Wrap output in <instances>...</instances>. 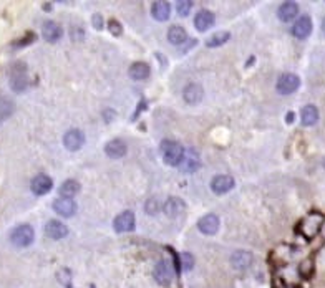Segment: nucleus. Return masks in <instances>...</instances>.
I'll list each match as a JSON object with an SVG mask.
<instances>
[{
    "instance_id": "f257e3e1",
    "label": "nucleus",
    "mask_w": 325,
    "mask_h": 288,
    "mask_svg": "<svg viewBox=\"0 0 325 288\" xmlns=\"http://www.w3.org/2000/svg\"><path fill=\"white\" fill-rule=\"evenodd\" d=\"M160 149H161V156L164 159L166 164H169V166H179L181 159H183V154H184V149L179 143L171 141V139H164V141L161 143Z\"/></svg>"
},
{
    "instance_id": "f03ea898",
    "label": "nucleus",
    "mask_w": 325,
    "mask_h": 288,
    "mask_svg": "<svg viewBox=\"0 0 325 288\" xmlns=\"http://www.w3.org/2000/svg\"><path fill=\"white\" fill-rule=\"evenodd\" d=\"M322 223H324V217L320 216V214L314 212L299 223V232L302 233L305 238H312L315 237V233H319Z\"/></svg>"
},
{
    "instance_id": "7ed1b4c3",
    "label": "nucleus",
    "mask_w": 325,
    "mask_h": 288,
    "mask_svg": "<svg viewBox=\"0 0 325 288\" xmlns=\"http://www.w3.org/2000/svg\"><path fill=\"white\" fill-rule=\"evenodd\" d=\"M10 86L15 93H23L28 86V76L25 73V65L17 63L15 67L12 68V74H10Z\"/></svg>"
},
{
    "instance_id": "20e7f679",
    "label": "nucleus",
    "mask_w": 325,
    "mask_h": 288,
    "mask_svg": "<svg viewBox=\"0 0 325 288\" xmlns=\"http://www.w3.org/2000/svg\"><path fill=\"white\" fill-rule=\"evenodd\" d=\"M33 238H35L33 228L30 225H27V223L18 225L10 235L12 243H13V245H17V247H28L33 242Z\"/></svg>"
},
{
    "instance_id": "39448f33",
    "label": "nucleus",
    "mask_w": 325,
    "mask_h": 288,
    "mask_svg": "<svg viewBox=\"0 0 325 288\" xmlns=\"http://www.w3.org/2000/svg\"><path fill=\"white\" fill-rule=\"evenodd\" d=\"M300 86V78L294 73H285L277 79V91L280 94H292Z\"/></svg>"
},
{
    "instance_id": "423d86ee",
    "label": "nucleus",
    "mask_w": 325,
    "mask_h": 288,
    "mask_svg": "<svg viewBox=\"0 0 325 288\" xmlns=\"http://www.w3.org/2000/svg\"><path fill=\"white\" fill-rule=\"evenodd\" d=\"M113 227L118 233H125V232H131L135 228V214L130 211L121 212L120 216L115 218L113 222Z\"/></svg>"
},
{
    "instance_id": "0eeeda50",
    "label": "nucleus",
    "mask_w": 325,
    "mask_h": 288,
    "mask_svg": "<svg viewBox=\"0 0 325 288\" xmlns=\"http://www.w3.org/2000/svg\"><path fill=\"white\" fill-rule=\"evenodd\" d=\"M155 278L162 287H168L173 280V268L169 267V263L166 260L158 262V265L155 267Z\"/></svg>"
},
{
    "instance_id": "6e6552de",
    "label": "nucleus",
    "mask_w": 325,
    "mask_h": 288,
    "mask_svg": "<svg viewBox=\"0 0 325 288\" xmlns=\"http://www.w3.org/2000/svg\"><path fill=\"white\" fill-rule=\"evenodd\" d=\"M53 211L60 214L62 217H72L77 212V204L70 197H60L53 201Z\"/></svg>"
},
{
    "instance_id": "1a4fd4ad",
    "label": "nucleus",
    "mask_w": 325,
    "mask_h": 288,
    "mask_svg": "<svg viewBox=\"0 0 325 288\" xmlns=\"http://www.w3.org/2000/svg\"><path fill=\"white\" fill-rule=\"evenodd\" d=\"M199 154L194 151V149H188L183 154V159H181L179 166L183 172H194L199 169Z\"/></svg>"
},
{
    "instance_id": "9d476101",
    "label": "nucleus",
    "mask_w": 325,
    "mask_h": 288,
    "mask_svg": "<svg viewBox=\"0 0 325 288\" xmlns=\"http://www.w3.org/2000/svg\"><path fill=\"white\" fill-rule=\"evenodd\" d=\"M83 143H85V136L80 129H70L63 138V144L68 151H78L83 146Z\"/></svg>"
},
{
    "instance_id": "9b49d317",
    "label": "nucleus",
    "mask_w": 325,
    "mask_h": 288,
    "mask_svg": "<svg viewBox=\"0 0 325 288\" xmlns=\"http://www.w3.org/2000/svg\"><path fill=\"white\" fill-rule=\"evenodd\" d=\"M198 227L201 232L206 233V235H214V233L219 230V217L214 216V214H208V216L199 218Z\"/></svg>"
},
{
    "instance_id": "f8f14e48",
    "label": "nucleus",
    "mask_w": 325,
    "mask_h": 288,
    "mask_svg": "<svg viewBox=\"0 0 325 288\" xmlns=\"http://www.w3.org/2000/svg\"><path fill=\"white\" fill-rule=\"evenodd\" d=\"M214 13L211 12V10H201L198 12V15L194 17V27L198 32H206V30H209L211 27L214 25Z\"/></svg>"
},
{
    "instance_id": "ddd939ff",
    "label": "nucleus",
    "mask_w": 325,
    "mask_h": 288,
    "mask_svg": "<svg viewBox=\"0 0 325 288\" xmlns=\"http://www.w3.org/2000/svg\"><path fill=\"white\" fill-rule=\"evenodd\" d=\"M292 33H294V37H297V38H307L310 33H312V20H310V17H307V15H304V17H300L297 22L294 23V27H292Z\"/></svg>"
},
{
    "instance_id": "4468645a",
    "label": "nucleus",
    "mask_w": 325,
    "mask_h": 288,
    "mask_svg": "<svg viewBox=\"0 0 325 288\" xmlns=\"http://www.w3.org/2000/svg\"><path fill=\"white\" fill-rule=\"evenodd\" d=\"M42 33H43V38H45L47 42L55 43V42H58V40L62 38L63 30H62V27L57 22H52V20H48V22H45V25L42 27Z\"/></svg>"
},
{
    "instance_id": "2eb2a0df",
    "label": "nucleus",
    "mask_w": 325,
    "mask_h": 288,
    "mask_svg": "<svg viewBox=\"0 0 325 288\" xmlns=\"http://www.w3.org/2000/svg\"><path fill=\"white\" fill-rule=\"evenodd\" d=\"M52 187H53L52 179L45 176V174H38V176L32 181V191L33 194H37V196H43V194L50 192Z\"/></svg>"
},
{
    "instance_id": "dca6fc26",
    "label": "nucleus",
    "mask_w": 325,
    "mask_h": 288,
    "mask_svg": "<svg viewBox=\"0 0 325 288\" xmlns=\"http://www.w3.org/2000/svg\"><path fill=\"white\" fill-rule=\"evenodd\" d=\"M231 263H233V267L236 270H245V268H249L250 263H252V253L245 252V250L234 252L233 257H231Z\"/></svg>"
},
{
    "instance_id": "f3484780",
    "label": "nucleus",
    "mask_w": 325,
    "mask_h": 288,
    "mask_svg": "<svg viewBox=\"0 0 325 288\" xmlns=\"http://www.w3.org/2000/svg\"><path fill=\"white\" fill-rule=\"evenodd\" d=\"M234 187V179L231 176H216L211 181V189L216 194H226Z\"/></svg>"
},
{
    "instance_id": "a211bd4d",
    "label": "nucleus",
    "mask_w": 325,
    "mask_h": 288,
    "mask_svg": "<svg viewBox=\"0 0 325 288\" xmlns=\"http://www.w3.org/2000/svg\"><path fill=\"white\" fill-rule=\"evenodd\" d=\"M45 233H47V237L53 238V240H60V238L67 237L68 228L65 223H62L58 220H50L45 225Z\"/></svg>"
},
{
    "instance_id": "6ab92c4d",
    "label": "nucleus",
    "mask_w": 325,
    "mask_h": 288,
    "mask_svg": "<svg viewBox=\"0 0 325 288\" xmlns=\"http://www.w3.org/2000/svg\"><path fill=\"white\" fill-rule=\"evenodd\" d=\"M128 151V147H126V144L125 141H121V139H113V141H110L105 146V152H106V156H110L113 159H120L123 157L126 154Z\"/></svg>"
},
{
    "instance_id": "aec40b11",
    "label": "nucleus",
    "mask_w": 325,
    "mask_h": 288,
    "mask_svg": "<svg viewBox=\"0 0 325 288\" xmlns=\"http://www.w3.org/2000/svg\"><path fill=\"white\" fill-rule=\"evenodd\" d=\"M299 13V5L295 2H284L277 10V17L282 20V22H290L297 17Z\"/></svg>"
},
{
    "instance_id": "412c9836",
    "label": "nucleus",
    "mask_w": 325,
    "mask_h": 288,
    "mask_svg": "<svg viewBox=\"0 0 325 288\" xmlns=\"http://www.w3.org/2000/svg\"><path fill=\"white\" fill-rule=\"evenodd\" d=\"M151 13L158 22H164V20L169 18L171 15V7L168 2H162V0H158V2H153L151 5Z\"/></svg>"
},
{
    "instance_id": "4be33fe9",
    "label": "nucleus",
    "mask_w": 325,
    "mask_h": 288,
    "mask_svg": "<svg viewBox=\"0 0 325 288\" xmlns=\"http://www.w3.org/2000/svg\"><path fill=\"white\" fill-rule=\"evenodd\" d=\"M162 211H164L166 216L169 217H178L181 212L184 211V202L181 201L179 197H169L168 201L162 206Z\"/></svg>"
},
{
    "instance_id": "5701e85b",
    "label": "nucleus",
    "mask_w": 325,
    "mask_h": 288,
    "mask_svg": "<svg viewBox=\"0 0 325 288\" xmlns=\"http://www.w3.org/2000/svg\"><path fill=\"white\" fill-rule=\"evenodd\" d=\"M183 96H184V99H186V101H188V103L196 104V103H199L201 99H203L204 91H203V88H201L199 84L191 83V84H188V86L184 88Z\"/></svg>"
},
{
    "instance_id": "b1692460",
    "label": "nucleus",
    "mask_w": 325,
    "mask_h": 288,
    "mask_svg": "<svg viewBox=\"0 0 325 288\" xmlns=\"http://www.w3.org/2000/svg\"><path fill=\"white\" fill-rule=\"evenodd\" d=\"M300 121H302L304 126H312L319 121V109L312 104L304 106L302 111H300Z\"/></svg>"
},
{
    "instance_id": "393cba45",
    "label": "nucleus",
    "mask_w": 325,
    "mask_h": 288,
    "mask_svg": "<svg viewBox=\"0 0 325 288\" xmlns=\"http://www.w3.org/2000/svg\"><path fill=\"white\" fill-rule=\"evenodd\" d=\"M151 73V68L148 63H143V62H138V63H133L130 67V76L133 79H138V81H141V79H146L150 76Z\"/></svg>"
},
{
    "instance_id": "a878e982",
    "label": "nucleus",
    "mask_w": 325,
    "mask_h": 288,
    "mask_svg": "<svg viewBox=\"0 0 325 288\" xmlns=\"http://www.w3.org/2000/svg\"><path fill=\"white\" fill-rule=\"evenodd\" d=\"M186 38H188V33H186V30L183 27H179V25H174V27H171L168 30V40L173 45H181L183 42H186Z\"/></svg>"
},
{
    "instance_id": "bb28decb",
    "label": "nucleus",
    "mask_w": 325,
    "mask_h": 288,
    "mask_svg": "<svg viewBox=\"0 0 325 288\" xmlns=\"http://www.w3.org/2000/svg\"><path fill=\"white\" fill-rule=\"evenodd\" d=\"M78 192H80V184H78L77 181H73V179H70V181H65L60 187V194L63 197H70L72 199Z\"/></svg>"
},
{
    "instance_id": "cd10ccee",
    "label": "nucleus",
    "mask_w": 325,
    "mask_h": 288,
    "mask_svg": "<svg viewBox=\"0 0 325 288\" xmlns=\"http://www.w3.org/2000/svg\"><path fill=\"white\" fill-rule=\"evenodd\" d=\"M13 108L15 106H13V103L10 101V99L0 98V124H2L3 121H7V119L12 116Z\"/></svg>"
},
{
    "instance_id": "c85d7f7f",
    "label": "nucleus",
    "mask_w": 325,
    "mask_h": 288,
    "mask_svg": "<svg viewBox=\"0 0 325 288\" xmlns=\"http://www.w3.org/2000/svg\"><path fill=\"white\" fill-rule=\"evenodd\" d=\"M229 38H231V33L229 32H218V33H214L213 37L208 40V42H206V45H208L209 48H216V47H221V45H224Z\"/></svg>"
},
{
    "instance_id": "c756f323",
    "label": "nucleus",
    "mask_w": 325,
    "mask_h": 288,
    "mask_svg": "<svg viewBox=\"0 0 325 288\" xmlns=\"http://www.w3.org/2000/svg\"><path fill=\"white\" fill-rule=\"evenodd\" d=\"M191 8H193V2H189V0H179V2H176V12L181 17H188Z\"/></svg>"
},
{
    "instance_id": "7c9ffc66",
    "label": "nucleus",
    "mask_w": 325,
    "mask_h": 288,
    "mask_svg": "<svg viewBox=\"0 0 325 288\" xmlns=\"http://www.w3.org/2000/svg\"><path fill=\"white\" fill-rule=\"evenodd\" d=\"M179 265H181L183 270H191V268L194 267V257L188 252L181 253V255H179Z\"/></svg>"
},
{
    "instance_id": "2f4dec72",
    "label": "nucleus",
    "mask_w": 325,
    "mask_h": 288,
    "mask_svg": "<svg viewBox=\"0 0 325 288\" xmlns=\"http://www.w3.org/2000/svg\"><path fill=\"white\" fill-rule=\"evenodd\" d=\"M108 30H110L111 35H115V37H120V35L123 33L121 23L118 22V20H115V18H111L110 22H108Z\"/></svg>"
},
{
    "instance_id": "473e14b6",
    "label": "nucleus",
    "mask_w": 325,
    "mask_h": 288,
    "mask_svg": "<svg viewBox=\"0 0 325 288\" xmlns=\"http://www.w3.org/2000/svg\"><path fill=\"white\" fill-rule=\"evenodd\" d=\"M312 272H314L312 260H304L302 263H300V273H302L305 278H309L310 275H312Z\"/></svg>"
},
{
    "instance_id": "72a5a7b5",
    "label": "nucleus",
    "mask_w": 325,
    "mask_h": 288,
    "mask_svg": "<svg viewBox=\"0 0 325 288\" xmlns=\"http://www.w3.org/2000/svg\"><path fill=\"white\" fill-rule=\"evenodd\" d=\"M160 202H158V199H151V201H148L146 202V212L148 214H151V216H155V214L160 212Z\"/></svg>"
},
{
    "instance_id": "f704fd0d",
    "label": "nucleus",
    "mask_w": 325,
    "mask_h": 288,
    "mask_svg": "<svg viewBox=\"0 0 325 288\" xmlns=\"http://www.w3.org/2000/svg\"><path fill=\"white\" fill-rule=\"evenodd\" d=\"M32 42H35V35H33V33L30 32V33H27L22 40H18V42H15V47H17V48H20V47H27V45H30Z\"/></svg>"
},
{
    "instance_id": "c9c22d12",
    "label": "nucleus",
    "mask_w": 325,
    "mask_h": 288,
    "mask_svg": "<svg viewBox=\"0 0 325 288\" xmlns=\"http://www.w3.org/2000/svg\"><path fill=\"white\" fill-rule=\"evenodd\" d=\"M68 275H70V272H68V270H65V268H63V270H60V273H58V280H60V282H62L63 285H65L67 288H72V283L68 282L67 278H65V277H68Z\"/></svg>"
},
{
    "instance_id": "e433bc0d",
    "label": "nucleus",
    "mask_w": 325,
    "mask_h": 288,
    "mask_svg": "<svg viewBox=\"0 0 325 288\" xmlns=\"http://www.w3.org/2000/svg\"><path fill=\"white\" fill-rule=\"evenodd\" d=\"M93 27H95L96 30H101L103 28V18H101L100 13L93 15Z\"/></svg>"
},
{
    "instance_id": "4c0bfd02",
    "label": "nucleus",
    "mask_w": 325,
    "mask_h": 288,
    "mask_svg": "<svg viewBox=\"0 0 325 288\" xmlns=\"http://www.w3.org/2000/svg\"><path fill=\"white\" fill-rule=\"evenodd\" d=\"M294 121V113H287V123H292Z\"/></svg>"
},
{
    "instance_id": "58836bf2",
    "label": "nucleus",
    "mask_w": 325,
    "mask_h": 288,
    "mask_svg": "<svg viewBox=\"0 0 325 288\" xmlns=\"http://www.w3.org/2000/svg\"><path fill=\"white\" fill-rule=\"evenodd\" d=\"M320 233H322V237L325 238V220H324V223H322V227H320V230H319Z\"/></svg>"
},
{
    "instance_id": "ea45409f",
    "label": "nucleus",
    "mask_w": 325,
    "mask_h": 288,
    "mask_svg": "<svg viewBox=\"0 0 325 288\" xmlns=\"http://www.w3.org/2000/svg\"><path fill=\"white\" fill-rule=\"evenodd\" d=\"M322 32L325 33V17H324V20H322Z\"/></svg>"
}]
</instances>
